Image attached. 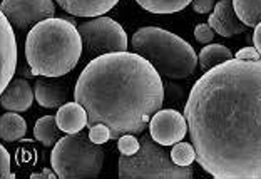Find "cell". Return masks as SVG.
I'll list each match as a JSON object with an SVG mask.
<instances>
[{
    "instance_id": "cell-7",
    "label": "cell",
    "mask_w": 261,
    "mask_h": 179,
    "mask_svg": "<svg viewBox=\"0 0 261 179\" xmlns=\"http://www.w3.org/2000/svg\"><path fill=\"white\" fill-rule=\"evenodd\" d=\"M86 59H96L111 52H127V34L111 17H94L79 25Z\"/></svg>"
},
{
    "instance_id": "cell-10",
    "label": "cell",
    "mask_w": 261,
    "mask_h": 179,
    "mask_svg": "<svg viewBox=\"0 0 261 179\" xmlns=\"http://www.w3.org/2000/svg\"><path fill=\"white\" fill-rule=\"evenodd\" d=\"M17 40L14 27L4 14L0 15V91H5L17 72Z\"/></svg>"
},
{
    "instance_id": "cell-16",
    "label": "cell",
    "mask_w": 261,
    "mask_h": 179,
    "mask_svg": "<svg viewBox=\"0 0 261 179\" xmlns=\"http://www.w3.org/2000/svg\"><path fill=\"white\" fill-rule=\"evenodd\" d=\"M27 133V122L22 116H19V112H5L0 117V137L2 141L14 142L22 139Z\"/></svg>"
},
{
    "instance_id": "cell-2",
    "label": "cell",
    "mask_w": 261,
    "mask_h": 179,
    "mask_svg": "<svg viewBox=\"0 0 261 179\" xmlns=\"http://www.w3.org/2000/svg\"><path fill=\"white\" fill-rule=\"evenodd\" d=\"M74 97L87 111V129L106 124L112 139L141 134L163 107L161 74L139 54L111 52L86 64Z\"/></svg>"
},
{
    "instance_id": "cell-18",
    "label": "cell",
    "mask_w": 261,
    "mask_h": 179,
    "mask_svg": "<svg viewBox=\"0 0 261 179\" xmlns=\"http://www.w3.org/2000/svg\"><path fill=\"white\" fill-rule=\"evenodd\" d=\"M34 137L44 146H56V142L61 139V129L57 126L56 116L40 117L34 126Z\"/></svg>"
},
{
    "instance_id": "cell-27",
    "label": "cell",
    "mask_w": 261,
    "mask_h": 179,
    "mask_svg": "<svg viewBox=\"0 0 261 179\" xmlns=\"http://www.w3.org/2000/svg\"><path fill=\"white\" fill-rule=\"evenodd\" d=\"M234 59H245V61H259L261 54L258 52L256 47H245V49H240L234 54Z\"/></svg>"
},
{
    "instance_id": "cell-4",
    "label": "cell",
    "mask_w": 261,
    "mask_h": 179,
    "mask_svg": "<svg viewBox=\"0 0 261 179\" xmlns=\"http://www.w3.org/2000/svg\"><path fill=\"white\" fill-rule=\"evenodd\" d=\"M130 47L141 57L147 59L161 77L169 81L188 79L198 65L193 45L161 27H142L136 31Z\"/></svg>"
},
{
    "instance_id": "cell-15",
    "label": "cell",
    "mask_w": 261,
    "mask_h": 179,
    "mask_svg": "<svg viewBox=\"0 0 261 179\" xmlns=\"http://www.w3.org/2000/svg\"><path fill=\"white\" fill-rule=\"evenodd\" d=\"M67 14L75 17H102L119 0H56Z\"/></svg>"
},
{
    "instance_id": "cell-1",
    "label": "cell",
    "mask_w": 261,
    "mask_h": 179,
    "mask_svg": "<svg viewBox=\"0 0 261 179\" xmlns=\"http://www.w3.org/2000/svg\"><path fill=\"white\" fill-rule=\"evenodd\" d=\"M196 161L215 179H261V59H231L194 82L185 106Z\"/></svg>"
},
{
    "instance_id": "cell-3",
    "label": "cell",
    "mask_w": 261,
    "mask_h": 179,
    "mask_svg": "<svg viewBox=\"0 0 261 179\" xmlns=\"http://www.w3.org/2000/svg\"><path fill=\"white\" fill-rule=\"evenodd\" d=\"M82 52L79 29L67 19L52 17L35 23L25 39V61L34 75L56 79L69 74Z\"/></svg>"
},
{
    "instance_id": "cell-21",
    "label": "cell",
    "mask_w": 261,
    "mask_h": 179,
    "mask_svg": "<svg viewBox=\"0 0 261 179\" xmlns=\"http://www.w3.org/2000/svg\"><path fill=\"white\" fill-rule=\"evenodd\" d=\"M171 159L174 161L177 166H191L196 161V151L194 146L189 142H177L174 147L171 149Z\"/></svg>"
},
{
    "instance_id": "cell-12",
    "label": "cell",
    "mask_w": 261,
    "mask_h": 179,
    "mask_svg": "<svg viewBox=\"0 0 261 179\" xmlns=\"http://www.w3.org/2000/svg\"><path fill=\"white\" fill-rule=\"evenodd\" d=\"M34 95L35 92L32 91L31 84L23 77H17V79H12L5 91H2L0 104L7 111L25 112L31 109L34 103Z\"/></svg>"
},
{
    "instance_id": "cell-9",
    "label": "cell",
    "mask_w": 261,
    "mask_h": 179,
    "mask_svg": "<svg viewBox=\"0 0 261 179\" xmlns=\"http://www.w3.org/2000/svg\"><path fill=\"white\" fill-rule=\"evenodd\" d=\"M186 117L176 109H159L149 122V134L158 144L174 146L188 134Z\"/></svg>"
},
{
    "instance_id": "cell-23",
    "label": "cell",
    "mask_w": 261,
    "mask_h": 179,
    "mask_svg": "<svg viewBox=\"0 0 261 179\" xmlns=\"http://www.w3.org/2000/svg\"><path fill=\"white\" fill-rule=\"evenodd\" d=\"M89 137H91L92 142H96L99 146L106 144L108 141H112L111 129L106 124H96V126L89 127Z\"/></svg>"
},
{
    "instance_id": "cell-6",
    "label": "cell",
    "mask_w": 261,
    "mask_h": 179,
    "mask_svg": "<svg viewBox=\"0 0 261 179\" xmlns=\"http://www.w3.org/2000/svg\"><path fill=\"white\" fill-rule=\"evenodd\" d=\"M121 179H191V166H177L149 136H141L139 151L133 156L119 158Z\"/></svg>"
},
{
    "instance_id": "cell-24",
    "label": "cell",
    "mask_w": 261,
    "mask_h": 179,
    "mask_svg": "<svg viewBox=\"0 0 261 179\" xmlns=\"http://www.w3.org/2000/svg\"><path fill=\"white\" fill-rule=\"evenodd\" d=\"M215 31L207 25V23H198L196 25V29H194V37H196V40L198 42H201V44H210L213 39H215Z\"/></svg>"
},
{
    "instance_id": "cell-5",
    "label": "cell",
    "mask_w": 261,
    "mask_h": 179,
    "mask_svg": "<svg viewBox=\"0 0 261 179\" xmlns=\"http://www.w3.org/2000/svg\"><path fill=\"white\" fill-rule=\"evenodd\" d=\"M50 164L61 179H96L102 171L104 151L89 134H69L56 142Z\"/></svg>"
},
{
    "instance_id": "cell-28",
    "label": "cell",
    "mask_w": 261,
    "mask_h": 179,
    "mask_svg": "<svg viewBox=\"0 0 261 179\" xmlns=\"http://www.w3.org/2000/svg\"><path fill=\"white\" fill-rule=\"evenodd\" d=\"M57 172L56 171H50V169H44L40 172H34L31 174V179H57Z\"/></svg>"
},
{
    "instance_id": "cell-17",
    "label": "cell",
    "mask_w": 261,
    "mask_h": 179,
    "mask_svg": "<svg viewBox=\"0 0 261 179\" xmlns=\"http://www.w3.org/2000/svg\"><path fill=\"white\" fill-rule=\"evenodd\" d=\"M231 59H234V56L228 47H224L221 44H207L206 47L201 49L198 61H199L201 69L206 72V70L213 69L215 65L231 61Z\"/></svg>"
},
{
    "instance_id": "cell-13",
    "label": "cell",
    "mask_w": 261,
    "mask_h": 179,
    "mask_svg": "<svg viewBox=\"0 0 261 179\" xmlns=\"http://www.w3.org/2000/svg\"><path fill=\"white\" fill-rule=\"evenodd\" d=\"M49 77H42L35 82V100L44 109H57L64 106L69 99V89L65 84L54 81H47Z\"/></svg>"
},
{
    "instance_id": "cell-29",
    "label": "cell",
    "mask_w": 261,
    "mask_h": 179,
    "mask_svg": "<svg viewBox=\"0 0 261 179\" xmlns=\"http://www.w3.org/2000/svg\"><path fill=\"white\" fill-rule=\"evenodd\" d=\"M253 42H254V47L258 49V52L261 54V22L258 23L256 27H254V34H253Z\"/></svg>"
},
{
    "instance_id": "cell-19",
    "label": "cell",
    "mask_w": 261,
    "mask_h": 179,
    "mask_svg": "<svg viewBox=\"0 0 261 179\" xmlns=\"http://www.w3.org/2000/svg\"><path fill=\"white\" fill-rule=\"evenodd\" d=\"M136 2L151 14L168 15L185 10L189 4H193V0H136Z\"/></svg>"
},
{
    "instance_id": "cell-22",
    "label": "cell",
    "mask_w": 261,
    "mask_h": 179,
    "mask_svg": "<svg viewBox=\"0 0 261 179\" xmlns=\"http://www.w3.org/2000/svg\"><path fill=\"white\" fill-rule=\"evenodd\" d=\"M139 146L141 141L134 134H124L117 141V149H119V152L124 154V156H133V154L139 151Z\"/></svg>"
},
{
    "instance_id": "cell-20",
    "label": "cell",
    "mask_w": 261,
    "mask_h": 179,
    "mask_svg": "<svg viewBox=\"0 0 261 179\" xmlns=\"http://www.w3.org/2000/svg\"><path fill=\"white\" fill-rule=\"evenodd\" d=\"M233 7L248 29L256 27L261 22V0H233Z\"/></svg>"
},
{
    "instance_id": "cell-8",
    "label": "cell",
    "mask_w": 261,
    "mask_h": 179,
    "mask_svg": "<svg viewBox=\"0 0 261 179\" xmlns=\"http://www.w3.org/2000/svg\"><path fill=\"white\" fill-rule=\"evenodd\" d=\"M0 10L17 32L52 19L56 14L54 0H2Z\"/></svg>"
},
{
    "instance_id": "cell-11",
    "label": "cell",
    "mask_w": 261,
    "mask_h": 179,
    "mask_svg": "<svg viewBox=\"0 0 261 179\" xmlns=\"http://www.w3.org/2000/svg\"><path fill=\"white\" fill-rule=\"evenodd\" d=\"M207 25L221 37H234V35L246 32L248 29L236 15L233 0H219L207 19Z\"/></svg>"
},
{
    "instance_id": "cell-26",
    "label": "cell",
    "mask_w": 261,
    "mask_h": 179,
    "mask_svg": "<svg viewBox=\"0 0 261 179\" xmlns=\"http://www.w3.org/2000/svg\"><path fill=\"white\" fill-rule=\"evenodd\" d=\"M215 0H193V9L196 14L206 15L215 10Z\"/></svg>"
},
{
    "instance_id": "cell-25",
    "label": "cell",
    "mask_w": 261,
    "mask_h": 179,
    "mask_svg": "<svg viewBox=\"0 0 261 179\" xmlns=\"http://www.w3.org/2000/svg\"><path fill=\"white\" fill-rule=\"evenodd\" d=\"M0 177H10V154L2 146H0Z\"/></svg>"
},
{
    "instance_id": "cell-14",
    "label": "cell",
    "mask_w": 261,
    "mask_h": 179,
    "mask_svg": "<svg viewBox=\"0 0 261 179\" xmlns=\"http://www.w3.org/2000/svg\"><path fill=\"white\" fill-rule=\"evenodd\" d=\"M56 121L59 129L65 134H77L87 126L89 116L87 111L84 109V106H81L79 103H65L64 106L59 107Z\"/></svg>"
}]
</instances>
